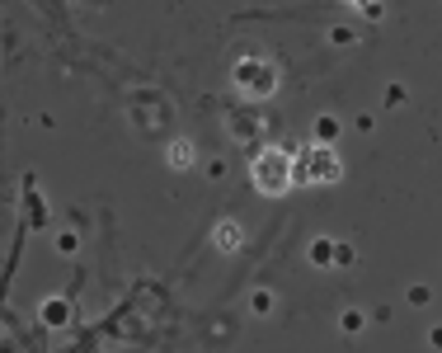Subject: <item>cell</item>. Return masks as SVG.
I'll list each match as a JSON object with an SVG mask.
<instances>
[{
  "label": "cell",
  "instance_id": "15",
  "mask_svg": "<svg viewBox=\"0 0 442 353\" xmlns=\"http://www.w3.org/2000/svg\"><path fill=\"white\" fill-rule=\"evenodd\" d=\"M409 306H429V288H409Z\"/></svg>",
  "mask_w": 442,
  "mask_h": 353
},
{
  "label": "cell",
  "instance_id": "5",
  "mask_svg": "<svg viewBox=\"0 0 442 353\" xmlns=\"http://www.w3.org/2000/svg\"><path fill=\"white\" fill-rule=\"evenodd\" d=\"M193 156H198V146L188 142V137H179V142H169V170H188V165H193Z\"/></svg>",
  "mask_w": 442,
  "mask_h": 353
},
{
  "label": "cell",
  "instance_id": "2",
  "mask_svg": "<svg viewBox=\"0 0 442 353\" xmlns=\"http://www.w3.org/2000/svg\"><path fill=\"white\" fill-rule=\"evenodd\" d=\"M339 174H344V165H339L329 142H315L311 151L297 160V184H334Z\"/></svg>",
  "mask_w": 442,
  "mask_h": 353
},
{
  "label": "cell",
  "instance_id": "10",
  "mask_svg": "<svg viewBox=\"0 0 442 353\" xmlns=\"http://www.w3.org/2000/svg\"><path fill=\"white\" fill-rule=\"evenodd\" d=\"M249 311H254V315H268V311H273V292L254 288V297H249Z\"/></svg>",
  "mask_w": 442,
  "mask_h": 353
},
{
  "label": "cell",
  "instance_id": "16",
  "mask_svg": "<svg viewBox=\"0 0 442 353\" xmlns=\"http://www.w3.org/2000/svg\"><path fill=\"white\" fill-rule=\"evenodd\" d=\"M334 259L339 264H353V245H334Z\"/></svg>",
  "mask_w": 442,
  "mask_h": 353
},
{
  "label": "cell",
  "instance_id": "14",
  "mask_svg": "<svg viewBox=\"0 0 442 353\" xmlns=\"http://www.w3.org/2000/svg\"><path fill=\"white\" fill-rule=\"evenodd\" d=\"M329 38H334L339 47H353V43H358V38H353V28H334V33H329Z\"/></svg>",
  "mask_w": 442,
  "mask_h": 353
},
{
  "label": "cell",
  "instance_id": "9",
  "mask_svg": "<svg viewBox=\"0 0 442 353\" xmlns=\"http://www.w3.org/2000/svg\"><path fill=\"white\" fill-rule=\"evenodd\" d=\"M311 264L329 269V264H334V240H311Z\"/></svg>",
  "mask_w": 442,
  "mask_h": 353
},
{
  "label": "cell",
  "instance_id": "12",
  "mask_svg": "<svg viewBox=\"0 0 442 353\" xmlns=\"http://www.w3.org/2000/svg\"><path fill=\"white\" fill-rule=\"evenodd\" d=\"M344 5H358L367 19H381V5H377V0H344Z\"/></svg>",
  "mask_w": 442,
  "mask_h": 353
},
{
  "label": "cell",
  "instance_id": "3",
  "mask_svg": "<svg viewBox=\"0 0 442 353\" xmlns=\"http://www.w3.org/2000/svg\"><path fill=\"white\" fill-rule=\"evenodd\" d=\"M235 90L249 99H268L278 90V71L264 57H245V62H235Z\"/></svg>",
  "mask_w": 442,
  "mask_h": 353
},
{
  "label": "cell",
  "instance_id": "1",
  "mask_svg": "<svg viewBox=\"0 0 442 353\" xmlns=\"http://www.w3.org/2000/svg\"><path fill=\"white\" fill-rule=\"evenodd\" d=\"M249 179H254V189L268 198L287 194L292 184H297V160L287 156V151H278V146H264L259 156L249 160Z\"/></svg>",
  "mask_w": 442,
  "mask_h": 353
},
{
  "label": "cell",
  "instance_id": "8",
  "mask_svg": "<svg viewBox=\"0 0 442 353\" xmlns=\"http://www.w3.org/2000/svg\"><path fill=\"white\" fill-rule=\"evenodd\" d=\"M315 142H329V146L339 142V118L334 113H320V118H315Z\"/></svg>",
  "mask_w": 442,
  "mask_h": 353
},
{
  "label": "cell",
  "instance_id": "13",
  "mask_svg": "<svg viewBox=\"0 0 442 353\" xmlns=\"http://www.w3.org/2000/svg\"><path fill=\"white\" fill-rule=\"evenodd\" d=\"M344 330L358 335V330H363V311H344Z\"/></svg>",
  "mask_w": 442,
  "mask_h": 353
},
{
  "label": "cell",
  "instance_id": "7",
  "mask_svg": "<svg viewBox=\"0 0 442 353\" xmlns=\"http://www.w3.org/2000/svg\"><path fill=\"white\" fill-rule=\"evenodd\" d=\"M212 240H217V250H226V254L245 245V235H240V226H235V222H221L217 231H212Z\"/></svg>",
  "mask_w": 442,
  "mask_h": 353
},
{
  "label": "cell",
  "instance_id": "6",
  "mask_svg": "<svg viewBox=\"0 0 442 353\" xmlns=\"http://www.w3.org/2000/svg\"><path fill=\"white\" fill-rule=\"evenodd\" d=\"M231 137L235 142H254V137H259V118L254 113H231Z\"/></svg>",
  "mask_w": 442,
  "mask_h": 353
},
{
  "label": "cell",
  "instance_id": "4",
  "mask_svg": "<svg viewBox=\"0 0 442 353\" xmlns=\"http://www.w3.org/2000/svg\"><path fill=\"white\" fill-rule=\"evenodd\" d=\"M42 325H52V330L71 325V301L66 297H47L42 301Z\"/></svg>",
  "mask_w": 442,
  "mask_h": 353
},
{
  "label": "cell",
  "instance_id": "11",
  "mask_svg": "<svg viewBox=\"0 0 442 353\" xmlns=\"http://www.w3.org/2000/svg\"><path fill=\"white\" fill-rule=\"evenodd\" d=\"M57 250H62V254H76V250H80V235L76 231H62V235H57Z\"/></svg>",
  "mask_w": 442,
  "mask_h": 353
},
{
  "label": "cell",
  "instance_id": "17",
  "mask_svg": "<svg viewBox=\"0 0 442 353\" xmlns=\"http://www.w3.org/2000/svg\"><path fill=\"white\" fill-rule=\"evenodd\" d=\"M429 344H433V349H442V325H438V330L429 335Z\"/></svg>",
  "mask_w": 442,
  "mask_h": 353
}]
</instances>
